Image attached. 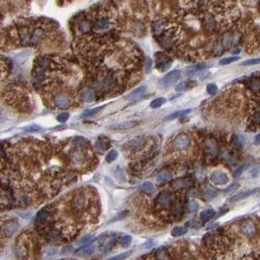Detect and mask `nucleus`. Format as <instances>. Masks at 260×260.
Segmentation results:
<instances>
[{
    "label": "nucleus",
    "instance_id": "nucleus-12",
    "mask_svg": "<svg viewBox=\"0 0 260 260\" xmlns=\"http://www.w3.org/2000/svg\"><path fill=\"white\" fill-rule=\"evenodd\" d=\"M258 191H259L258 188H254L252 190H247V191H245V192H241V193L236 194L235 196H233L232 198H231L230 202H238V201H241L243 199H246V198H248L250 196L257 193Z\"/></svg>",
    "mask_w": 260,
    "mask_h": 260
},
{
    "label": "nucleus",
    "instance_id": "nucleus-15",
    "mask_svg": "<svg viewBox=\"0 0 260 260\" xmlns=\"http://www.w3.org/2000/svg\"><path fill=\"white\" fill-rule=\"evenodd\" d=\"M145 92H146V86H144V85H143V86H140V87H138L137 89H134V91L128 95V99H138V98L141 97V95H143Z\"/></svg>",
    "mask_w": 260,
    "mask_h": 260
},
{
    "label": "nucleus",
    "instance_id": "nucleus-36",
    "mask_svg": "<svg viewBox=\"0 0 260 260\" xmlns=\"http://www.w3.org/2000/svg\"><path fill=\"white\" fill-rule=\"evenodd\" d=\"M68 118H69L68 113L64 112V113H61V114H60L58 117H56V120H58L59 122H60V123H64V122H66L67 120H68Z\"/></svg>",
    "mask_w": 260,
    "mask_h": 260
},
{
    "label": "nucleus",
    "instance_id": "nucleus-22",
    "mask_svg": "<svg viewBox=\"0 0 260 260\" xmlns=\"http://www.w3.org/2000/svg\"><path fill=\"white\" fill-rule=\"evenodd\" d=\"M109 21L108 19L106 18H100L99 20H97V21H95V27L99 28V29H106V28L109 27Z\"/></svg>",
    "mask_w": 260,
    "mask_h": 260
},
{
    "label": "nucleus",
    "instance_id": "nucleus-42",
    "mask_svg": "<svg viewBox=\"0 0 260 260\" xmlns=\"http://www.w3.org/2000/svg\"><path fill=\"white\" fill-rule=\"evenodd\" d=\"M250 174H251V177H256L260 174V167H256V168H253L251 171H250Z\"/></svg>",
    "mask_w": 260,
    "mask_h": 260
},
{
    "label": "nucleus",
    "instance_id": "nucleus-35",
    "mask_svg": "<svg viewBox=\"0 0 260 260\" xmlns=\"http://www.w3.org/2000/svg\"><path fill=\"white\" fill-rule=\"evenodd\" d=\"M156 257L159 258V259H167V258H169V256L168 255V252H167L166 250H164L163 248H162V250H159L157 251Z\"/></svg>",
    "mask_w": 260,
    "mask_h": 260
},
{
    "label": "nucleus",
    "instance_id": "nucleus-17",
    "mask_svg": "<svg viewBox=\"0 0 260 260\" xmlns=\"http://www.w3.org/2000/svg\"><path fill=\"white\" fill-rule=\"evenodd\" d=\"M172 177H173L172 173L165 169V171H162L161 173H159V174L157 176V181L159 183H164L169 181V179H172Z\"/></svg>",
    "mask_w": 260,
    "mask_h": 260
},
{
    "label": "nucleus",
    "instance_id": "nucleus-32",
    "mask_svg": "<svg viewBox=\"0 0 260 260\" xmlns=\"http://www.w3.org/2000/svg\"><path fill=\"white\" fill-rule=\"evenodd\" d=\"M79 28L83 32H88L91 29V25H90V22L88 21H82L79 24Z\"/></svg>",
    "mask_w": 260,
    "mask_h": 260
},
{
    "label": "nucleus",
    "instance_id": "nucleus-19",
    "mask_svg": "<svg viewBox=\"0 0 260 260\" xmlns=\"http://www.w3.org/2000/svg\"><path fill=\"white\" fill-rule=\"evenodd\" d=\"M214 214H215V211H214L212 208H208V210H205L201 212L200 217L202 219V221L207 222L214 216Z\"/></svg>",
    "mask_w": 260,
    "mask_h": 260
},
{
    "label": "nucleus",
    "instance_id": "nucleus-16",
    "mask_svg": "<svg viewBox=\"0 0 260 260\" xmlns=\"http://www.w3.org/2000/svg\"><path fill=\"white\" fill-rule=\"evenodd\" d=\"M50 216H51V212L49 211V208H44L40 211H38L37 215H36V219L40 222H46L50 218Z\"/></svg>",
    "mask_w": 260,
    "mask_h": 260
},
{
    "label": "nucleus",
    "instance_id": "nucleus-6",
    "mask_svg": "<svg viewBox=\"0 0 260 260\" xmlns=\"http://www.w3.org/2000/svg\"><path fill=\"white\" fill-rule=\"evenodd\" d=\"M156 58H157L156 67L160 71H166L168 68H169L172 64V59H169L168 56L163 55L161 53H157Z\"/></svg>",
    "mask_w": 260,
    "mask_h": 260
},
{
    "label": "nucleus",
    "instance_id": "nucleus-48",
    "mask_svg": "<svg viewBox=\"0 0 260 260\" xmlns=\"http://www.w3.org/2000/svg\"><path fill=\"white\" fill-rule=\"evenodd\" d=\"M253 122L260 124V111L256 112L255 114L253 115Z\"/></svg>",
    "mask_w": 260,
    "mask_h": 260
},
{
    "label": "nucleus",
    "instance_id": "nucleus-20",
    "mask_svg": "<svg viewBox=\"0 0 260 260\" xmlns=\"http://www.w3.org/2000/svg\"><path fill=\"white\" fill-rule=\"evenodd\" d=\"M137 122H133V121H127V122H123L120 124H116V125H111L110 129H118V130H122V129H130L133 128L137 125Z\"/></svg>",
    "mask_w": 260,
    "mask_h": 260
},
{
    "label": "nucleus",
    "instance_id": "nucleus-8",
    "mask_svg": "<svg viewBox=\"0 0 260 260\" xmlns=\"http://www.w3.org/2000/svg\"><path fill=\"white\" fill-rule=\"evenodd\" d=\"M54 101H55V104L58 106L59 108H66V107H68L70 104L69 97L64 93H60L58 95H56Z\"/></svg>",
    "mask_w": 260,
    "mask_h": 260
},
{
    "label": "nucleus",
    "instance_id": "nucleus-28",
    "mask_svg": "<svg viewBox=\"0 0 260 260\" xmlns=\"http://www.w3.org/2000/svg\"><path fill=\"white\" fill-rule=\"evenodd\" d=\"M47 238L51 243H58L59 242V233L56 231L53 230V231H50V232L47 234Z\"/></svg>",
    "mask_w": 260,
    "mask_h": 260
},
{
    "label": "nucleus",
    "instance_id": "nucleus-1",
    "mask_svg": "<svg viewBox=\"0 0 260 260\" xmlns=\"http://www.w3.org/2000/svg\"><path fill=\"white\" fill-rule=\"evenodd\" d=\"M117 239V235L114 233H106L99 236L98 239L99 248L103 250H110V246L114 244Z\"/></svg>",
    "mask_w": 260,
    "mask_h": 260
},
{
    "label": "nucleus",
    "instance_id": "nucleus-3",
    "mask_svg": "<svg viewBox=\"0 0 260 260\" xmlns=\"http://www.w3.org/2000/svg\"><path fill=\"white\" fill-rule=\"evenodd\" d=\"M87 201H88V199H87L86 195H85L84 193H78L73 197V199L71 201L72 208H74V210H76L77 211H83L86 208Z\"/></svg>",
    "mask_w": 260,
    "mask_h": 260
},
{
    "label": "nucleus",
    "instance_id": "nucleus-43",
    "mask_svg": "<svg viewBox=\"0 0 260 260\" xmlns=\"http://www.w3.org/2000/svg\"><path fill=\"white\" fill-rule=\"evenodd\" d=\"M93 238H94V237H93L92 235H89V236H87V237H85V238H83L80 243H81L82 245L89 244V243H91V242L93 241Z\"/></svg>",
    "mask_w": 260,
    "mask_h": 260
},
{
    "label": "nucleus",
    "instance_id": "nucleus-9",
    "mask_svg": "<svg viewBox=\"0 0 260 260\" xmlns=\"http://www.w3.org/2000/svg\"><path fill=\"white\" fill-rule=\"evenodd\" d=\"M241 231H242V233L244 234V235L250 237V236L254 235V233H255L256 226H255V224H254L253 221H251V220H246V221H245L244 223L242 224Z\"/></svg>",
    "mask_w": 260,
    "mask_h": 260
},
{
    "label": "nucleus",
    "instance_id": "nucleus-31",
    "mask_svg": "<svg viewBox=\"0 0 260 260\" xmlns=\"http://www.w3.org/2000/svg\"><path fill=\"white\" fill-rule=\"evenodd\" d=\"M101 108H103V107L99 106V107H95V108H93V109H90V110H88V111H85L83 114L81 115V117H82V118H85V117L93 116V115H95V114H97V113H98L99 110H101Z\"/></svg>",
    "mask_w": 260,
    "mask_h": 260
},
{
    "label": "nucleus",
    "instance_id": "nucleus-18",
    "mask_svg": "<svg viewBox=\"0 0 260 260\" xmlns=\"http://www.w3.org/2000/svg\"><path fill=\"white\" fill-rule=\"evenodd\" d=\"M80 98L82 100L86 101V103H92L95 99V94L92 90H85L80 95Z\"/></svg>",
    "mask_w": 260,
    "mask_h": 260
},
{
    "label": "nucleus",
    "instance_id": "nucleus-29",
    "mask_svg": "<svg viewBox=\"0 0 260 260\" xmlns=\"http://www.w3.org/2000/svg\"><path fill=\"white\" fill-rule=\"evenodd\" d=\"M132 243V237L130 235H125L120 239V245L123 247H128Z\"/></svg>",
    "mask_w": 260,
    "mask_h": 260
},
{
    "label": "nucleus",
    "instance_id": "nucleus-7",
    "mask_svg": "<svg viewBox=\"0 0 260 260\" xmlns=\"http://www.w3.org/2000/svg\"><path fill=\"white\" fill-rule=\"evenodd\" d=\"M211 180L217 185H224L229 181V177L222 171H213L211 174Z\"/></svg>",
    "mask_w": 260,
    "mask_h": 260
},
{
    "label": "nucleus",
    "instance_id": "nucleus-47",
    "mask_svg": "<svg viewBox=\"0 0 260 260\" xmlns=\"http://www.w3.org/2000/svg\"><path fill=\"white\" fill-rule=\"evenodd\" d=\"M184 89H185V83L184 82H180L179 84L177 85V87H176V90L177 92H181Z\"/></svg>",
    "mask_w": 260,
    "mask_h": 260
},
{
    "label": "nucleus",
    "instance_id": "nucleus-41",
    "mask_svg": "<svg viewBox=\"0 0 260 260\" xmlns=\"http://www.w3.org/2000/svg\"><path fill=\"white\" fill-rule=\"evenodd\" d=\"M151 68H152V60L151 59L147 58L146 59V63H145V70L147 73H149L151 71Z\"/></svg>",
    "mask_w": 260,
    "mask_h": 260
},
{
    "label": "nucleus",
    "instance_id": "nucleus-11",
    "mask_svg": "<svg viewBox=\"0 0 260 260\" xmlns=\"http://www.w3.org/2000/svg\"><path fill=\"white\" fill-rule=\"evenodd\" d=\"M128 145L131 150L133 151H139L143 148V146L145 145V140L142 138H134L133 140L129 141Z\"/></svg>",
    "mask_w": 260,
    "mask_h": 260
},
{
    "label": "nucleus",
    "instance_id": "nucleus-10",
    "mask_svg": "<svg viewBox=\"0 0 260 260\" xmlns=\"http://www.w3.org/2000/svg\"><path fill=\"white\" fill-rule=\"evenodd\" d=\"M94 250H95V246L92 244V242H91V243H89V244L84 245L82 247L78 248L74 254L76 256H86V255L92 254L94 252Z\"/></svg>",
    "mask_w": 260,
    "mask_h": 260
},
{
    "label": "nucleus",
    "instance_id": "nucleus-46",
    "mask_svg": "<svg viewBox=\"0 0 260 260\" xmlns=\"http://www.w3.org/2000/svg\"><path fill=\"white\" fill-rule=\"evenodd\" d=\"M251 88L253 90H255V91H258V90H260V82L257 80H254L252 83H251Z\"/></svg>",
    "mask_w": 260,
    "mask_h": 260
},
{
    "label": "nucleus",
    "instance_id": "nucleus-4",
    "mask_svg": "<svg viewBox=\"0 0 260 260\" xmlns=\"http://www.w3.org/2000/svg\"><path fill=\"white\" fill-rule=\"evenodd\" d=\"M179 78H180V71L179 70H173L171 72L167 73V74L164 76V78L161 80V84H162L163 87L169 88V87L173 86V85L176 83Z\"/></svg>",
    "mask_w": 260,
    "mask_h": 260
},
{
    "label": "nucleus",
    "instance_id": "nucleus-14",
    "mask_svg": "<svg viewBox=\"0 0 260 260\" xmlns=\"http://www.w3.org/2000/svg\"><path fill=\"white\" fill-rule=\"evenodd\" d=\"M18 226H19L18 222L14 221V220H11V221H8V222L3 224V231L8 237H10L16 232Z\"/></svg>",
    "mask_w": 260,
    "mask_h": 260
},
{
    "label": "nucleus",
    "instance_id": "nucleus-52",
    "mask_svg": "<svg viewBox=\"0 0 260 260\" xmlns=\"http://www.w3.org/2000/svg\"><path fill=\"white\" fill-rule=\"evenodd\" d=\"M236 53H237V54L240 53V50H237V51H234V52H233V54H236Z\"/></svg>",
    "mask_w": 260,
    "mask_h": 260
},
{
    "label": "nucleus",
    "instance_id": "nucleus-25",
    "mask_svg": "<svg viewBox=\"0 0 260 260\" xmlns=\"http://www.w3.org/2000/svg\"><path fill=\"white\" fill-rule=\"evenodd\" d=\"M140 189L143 192H146V193H149V194H153L154 191H155L154 185L151 182H144L142 185L140 186Z\"/></svg>",
    "mask_w": 260,
    "mask_h": 260
},
{
    "label": "nucleus",
    "instance_id": "nucleus-21",
    "mask_svg": "<svg viewBox=\"0 0 260 260\" xmlns=\"http://www.w3.org/2000/svg\"><path fill=\"white\" fill-rule=\"evenodd\" d=\"M191 112V109H183V110H178V111H176L172 113L171 115H169L166 120H171V119H176V118H179V117H182V116H185L189 114V113Z\"/></svg>",
    "mask_w": 260,
    "mask_h": 260
},
{
    "label": "nucleus",
    "instance_id": "nucleus-37",
    "mask_svg": "<svg viewBox=\"0 0 260 260\" xmlns=\"http://www.w3.org/2000/svg\"><path fill=\"white\" fill-rule=\"evenodd\" d=\"M205 22L208 28H212L214 26V20L211 16H207L205 18Z\"/></svg>",
    "mask_w": 260,
    "mask_h": 260
},
{
    "label": "nucleus",
    "instance_id": "nucleus-26",
    "mask_svg": "<svg viewBox=\"0 0 260 260\" xmlns=\"http://www.w3.org/2000/svg\"><path fill=\"white\" fill-rule=\"evenodd\" d=\"M165 103H166V99L158 98V99H155L154 100L151 101L150 106L152 107V108H159V107H161Z\"/></svg>",
    "mask_w": 260,
    "mask_h": 260
},
{
    "label": "nucleus",
    "instance_id": "nucleus-39",
    "mask_svg": "<svg viewBox=\"0 0 260 260\" xmlns=\"http://www.w3.org/2000/svg\"><path fill=\"white\" fill-rule=\"evenodd\" d=\"M198 208H199V204H198L196 201H192L190 204H189V211H190L191 212L197 211Z\"/></svg>",
    "mask_w": 260,
    "mask_h": 260
},
{
    "label": "nucleus",
    "instance_id": "nucleus-50",
    "mask_svg": "<svg viewBox=\"0 0 260 260\" xmlns=\"http://www.w3.org/2000/svg\"><path fill=\"white\" fill-rule=\"evenodd\" d=\"M231 40H232V39H231V35H230V34L226 35V36L224 37V40H223L225 46H227V45H230V41H231Z\"/></svg>",
    "mask_w": 260,
    "mask_h": 260
},
{
    "label": "nucleus",
    "instance_id": "nucleus-24",
    "mask_svg": "<svg viewBox=\"0 0 260 260\" xmlns=\"http://www.w3.org/2000/svg\"><path fill=\"white\" fill-rule=\"evenodd\" d=\"M204 194L208 199H213L217 195V190L213 188L212 186H207L204 190Z\"/></svg>",
    "mask_w": 260,
    "mask_h": 260
},
{
    "label": "nucleus",
    "instance_id": "nucleus-27",
    "mask_svg": "<svg viewBox=\"0 0 260 260\" xmlns=\"http://www.w3.org/2000/svg\"><path fill=\"white\" fill-rule=\"evenodd\" d=\"M239 60H240L239 56H229V58H224L222 60H220L219 64L220 65H226V64H232V63H234V61H237Z\"/></svg>",
    "mask_w": 260,
    "mask_h": 260
},
{
    "label": "nucleus",
    "instance_id": "nucleus-2",
    "mask_svg": "<svg viewBox=\"0 0 260 260\" xmlns=\"http://www.w3.org/2000/svg\"><path fill=\"white\" fill-rule=\"evenodd\" d=\"M190 145V138L187 134H180L177 135V138L173 140V148L177 151H183L186 150Z\"/></svg>",
    "mask_w": 260,
    "mask_h": 260
},
{
    "label": "nucleus",
    "instance_id": "nucleus-40",
    "mask_svg": "<svg viewBox=\"0 0 260 260\" xmlns=\"http://www.w3.org/2000/svg\"><path fill=\"white\" fill-rule=\"evenodd\" d=\"M40 127L39 126H36V125H32V126H29V127H26L25 129V131L26 132H38L40 131Z\"/></svg>",
    "mask_w": 260,
    "mask_h": 260
},
{
    "label": "nucleus",
    "instance_id": "nucleus-44",
    "mask_svg": "<svg viewBox=\"0 0 260 260\" xmlns=\"http://www.w3.org/2000/svg\"><path fill=\"white\" fill-rule=\"evenodd\" d=\"M238 186H239V184H237V183H234L232 185H230L229 187H227V188L225 189V193H230V192L236 190L237 188H238Z\"/></svg>",
    "mask_w": 260,
    "mask_h": 260
},
{
    "label": "nucleus",
    "instance_id": "nucleus-45",
    "mask_svg": "<svg viewBox=\"0 0 260 260\" xmlns=\"http://www.w3.org/2000/svg\"><path fill=\"white\" fill-rule=\"evenodd\" d=\"M131 252L132 251H128L127 253H122V254H120V255H117V256H114V257H112V259H122V258H127L130 254H131Z\"/></svg>",
    "mask_w": 260,
    "mask_h": 260
},
{
    "label": "nucleus",
    "instance_id": "nucleus-23",
    "mask_svg": "<svg viewBox=\"0 0 260 260\" xmlns=\"http://www.w3.org/2000/svg\"><path fill=\"white\" fill-rule=\"evenodd\" d=\"M187 233V229L183 226H177L173 229V231L171 232L172 236L173 237H180V236H183Z\"/></svg>",
    "mask_w": 260,
    "mask_h": 260
},
{
    "label": "nucleus",
    "instance_id": "nucleus-33",
    "mask_svg": "<svg viewBox=\"0 0 260 260\" xmlns=\"http://www.w3.org/2000/svg\"><path fill=\"white\" fill-rule=\"evenodd\" d=\"M217 90H218L217 86H216L215 84H213V83L208 84V86H207V92H208V95H215L217 93Z\"/></svg>",
    "mask_w": 260,
    "mask_h": 260
},
{
    "label": "nucleus",
    "instance_id": "nucleus-13",
    "mask_svg": "<svg viewBox=\"0 0 260 260\" xmlns=\"http://www.w3.org/2000/svg\"><path fill=\"white\" fill-rule=\"evenodd\" d=\"M45 31L43 28L41 27H36L34 30L32 31L31 35H30V43L31 44H37L41 41V39L44 37Z\"/></svg>",
    "mask_w": 260,
    "mask_h": 260
},
{
    "label": "nucleus",
    "instance_id": "nucleus-38",
    "mask_svg": "<svg viewBox=\"0 0 260 260\" xmlns=\"http://www.w3.org/2000/svg\"><path fill=\"white\" fill-rule=\"evenodd\" d=\"M234 142H235V145L238 146V147H242L243 144H244V139H243L240 135H234Z\"/></svg>",
    "mask_w": 260,
    "mask_h": 260
},
{
    "label": "nucleus",
    "instance_id": "nucleus-49",
    "mask_svg": "<svg viewBox=\"0 0 260 260\" xmlns=\"http://www.w3.org/2000/svg\"><path fill=\"white\" fill-rule=\"evenodd\" d=\"M195 67H196L197 71H198V70H203V69H206V68H207L208 64H200L195 65Z\"/></svg>",
    "mask_w": 260,
    "mask_h": 260
},
{
    "label": "nucleus",
    "instance_id": "nucleus-30",
    "mask_svg": "<svg viewBox=\"0 0 260 260\" xmlns=\"http://www.w3.org/2000/svg\"><path fill=\"white\" fill-rule=\"evenodd\" d=\"M118 157V152L114 149H112L108 152V154L106 155V161L108 163H112L114 162Z\"/></svg>",
    "mask_w": 260,
    "mask_h": 260
},
{
    "label": "nucleus",
    "instance_id": "nucleus-34",
    "mask_svg": "<svg viewBox=\"0 0 260 260\" xmlns=\"http://www.w3.org/2000/svg\"><path fill=\"white\" fill-rule=\"evenodd\" d=\"M260 64V58H256V59H250V60H246L244 63H242L241 65L244 66H248V65H255V64Z\"/></svg>",
    "mask_w": 260,
    "mask_h": 260
},
{
    "label": "nucleus",
    "instance_id": "nucleus-51",
    "mask_svg": "<svg viewBox=\"0 0 260 260\" xmlns=\"http://www.w3.org/2000/svg\"><path fill=\"white\" fill-rule=\"evenodd\" d=\"M254 142L256 144H260V134L255 135V138H254Z\"/></svg>",
    "mask_w": 260,
    "mask_h": 260
},
{
    "label": "nucleus",
    "instance_id": "nucleus-5",
    "mask_svg": "<svg viewBox=\"0 0 260 260\" xmlns=\"http://www.w3.org/2000/svg\"><path fill=\"white\" fill-rule=\"evenodd\" d=\"M173 201V194L169 191H162L156 198V204L160 207L167 208L171 205Z\"/></svg>",
    "mask_w": 260,
    "mask_h": 260
}]
</instances>
